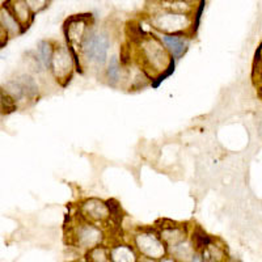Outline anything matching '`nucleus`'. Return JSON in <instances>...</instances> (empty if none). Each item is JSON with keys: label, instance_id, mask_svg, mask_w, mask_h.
Returning <instances> with one entry per match:
<instances>
[{"label": "nucleus", "instance_id": "1", "mask_svg": "<svg viewBox=\"0 0 262 262\" xmlns=\"http://www.w3.org/2000/svg\"><path fill=\"white\" fill-rule=\"evenodd\" d=\"M111 48V39L102 30H88L81 46V59L95 69H101L107 60V51Z\"/></svg>", "mask_w": 262, "mask_h": 262}, {"label": "nucleus", "instance_id": "2", "mask_svg": "<svg viewBox=\"0 0 262 262\" xmlns=\"http://www.w3.org/2000/svg\"><path fill=\"white\" fill-rule=\"evenodd\" d=\"M135 250L140 258L161 259L168 256V248L164 244L160 236L154 232H139L134 236Z\"/></svg>", "mask_w": 262, "mask_h": 262}, {"label": "nucleus", "instance_id": "3", "mask_svg": "<svg viewBox=\"0 0 262 262\" xmlns=\"http://www.w3.org/2000/svg\"><path fill=\"white\" fill-rule=\"evenodd\" d=\"M142 46H143V55L144 60L147 62V64L151 67V69L155 70H165V69H172L174 63L173 60L168 59V54L164 49V46L161 45L160 41L155 37H144L142 41H140Z\"/></svg>", "mask_w": 262, "mask_h": 262}, {"label": "nucleus", "instance_id": "4", "mask_svg": "<svg viewBox=\"0 0 262 262\" xmlns=\"http://www.w3.org/2000/svg\"><path fill=\"white\" fill-rule=\"evenodd\" d=\"M86 18L84 16H79V17H74L71 20H67L64 25V33L66 38H67V45H69L70 51L76 59V63L79 64V55L80 53L83 42L85 39L86 33Z\"/></svg>", "mask_w": 262, "mask_h": 262}, {"label": "nucleus", "instance_id": "5", "mask_svg": "<svg viewBox=\"0 0 262 262\" xmlns=\"http://www.w3.org/2000/svg\"><path fill=\"white\" fill-rule=\"evenodd\" d=\"M72 67H74V59H72L71 51L69 48L59 46L54 51V57L51 60V71L58 81L66 85L72 76Z\"/></svg>", "mask_w": 262, "mask_h": 262}, {"label": "nucleus", "instance_id": "6", "mask_svg": "<svg viewBox=\"0 0 262 262\" xmlns=\"http://www.w3.org/2000/svg\"><path fill=\"white\" fill-rule=\"evenodd\" d=\"M74 245L81 250L93 249V248L102 245L104 235H102L101 229L97 228L92 224H80L74 229Z\"/></svg>", "mask_w": 262, "mask_h": 262}, {"label": "nucleus", "instance_id": "7", "mask_svg": "<svg viewBox=\"0 0 262 262\" xmlns=\"http://www.w3.org/2000/svg\"><path fill=\"white\" fill-rule=\"evenodd\" d=\"M152 25L156 28V29H160L163 32H165L164 34H174V33H179L185 30L186 28H189L190 25V18L189 16L185 13H160V15H155L151 18Z\"/></svg>", "mask_w": 262, "mask_h": 262}, {"label": "nucleus", "instance_id": "8", "mask_svg": "<svg viewBox=\"0 0 262 262\" xmlns=\"http://www.w3.org/2000/svg\"><path fill=\"white\" fill-rule=\"evenodd\" d=\"M160 41L174 59H179L189 48V39L181 34H161Z\"/></svg>", "mask_w": 262, "mask_h": 262}, {"label": "nucleus", "instance_id": "9", "mask_svg": "<svg viewBox=\"0 0 262 262\" xmlns=\"http://www.w3.org/2000/svg\"><path fill=\"white\" fill-rule=\"evenodd\" d=\"M81 210H83L84 216H86L91 221L102 222L106 221L107 217L111 216L106 203L98 200H90L84 202V205L81 206Z\"/></svg>", "mask_w": 262, "mask_h": 262}, {"label": "nucleus", "instance_id": "10", "mask_svg": "<svg viewBox=\"0 0 262 262\" xmlns=\"http://www.w3.org/2000/svg\"><path fill=\"white\" fill-rule=\"evenodd\" d=\"M140 257L131 245L118 244L111 248V262H139Z\"/></svg>", "mask_w": 262, "mask_h": 262}, {"label": "nucleus", "instance_id": "11", "mask_svg": "<svg viewBox=\"0 0 262 262\" xmlns=\"http://www.w3.org/2000/svg\"><path fill=\"white\" fill-rule=\"evenodd\" d=\"M159 236H160L164 244L167 245V248H172L186 240V231L179 226L164 227Z\"/></svg>", "mask_w": 262, "mask_h": 262}, {"label": "nucleus", "instance_id": "12", "mask_svg": "<svg viewBox=\"0 0 262 262\" xmlns=\"http://www.w3.org/2000/svg\"><path fill=\"white\" fill-rule=\"evenodd\" d=\"M194 253H195V249H194L191 242H188V240L172 248H168V256L173 257L177 262H190Z\"/></svg>", "mask_w": 262, "mask_h": 262}, {"label": "nucleus", "instance_id": "13", "mask_svg": "<svg viewBox=\"0 0 262 262\" xmlns=\"http://www.w3.org/2000/svg\"><path fill=\"white\" fill-rule=\"evenodd\" d=\"M0 25L4 28V30L8 34H13V36L21 32H24V30L21 29V25L17 21V18L15 17V15L6 6L0 9Z\"/></svg>", "mask_w": 262, "mask_h": 262}, {"label": "nucleus", "instance_id": "14", "mask_svg": "<svg viewBox=\"0 0 262 262\" xmlns=\"http://www.w3.org/2000/svg\"><path fill=\"white\" fill-rule=\"evenodd\" d=\"M54 51H55V49L53 48L51 42L49 41H41L37 46V58H38L39 63L45 70H49L51 67Z\"/></svg>", "mask_w": 262, "mask_h": 262}, {"label": "nucleus", "instance_id": "15", "mask_svg": "<svg viewBox=\"0 0 262 262\" xmlns=\"http://www.w3.org/2000/svg\"><path fill=\"white\" fill-rule=\"evenodd\" d=\"M106 79L111 85H117L122 79V67L117 55H113L107 60L106 66Z\"/></svg>", "mask_w": 262, "mask_h": 262}, {"label": "nucleus", "instance_id": "16", "mask_svg": "<svg viewBox=\"0 0 262 262\" xmlns=\"http://www.w3.org/2000/svg\"><path fill=\"white\" fill-rule=\"evenodd\" d=\"M86 262H111V248L98 245L85 253Z\"/></svg>", "mask_w": 262, "mask_h": 262}, {"label": "nucleus", "instance_id": "17", "mask_svg": "<svg viewBox=\"0 0 262 262\" xmlns=\"http://www.w3.org/2000/svg\"><path fill=\"white\" fill-rule=\"evenodd\" d=\"M200 253L205 262H223L224 259V250L212 242L205 249L201 250Z\"/></svg>", "mask_w": 262, "mask_h": 262}, {"label": "nucleus", "instance_id": "18", "mask_svg": "<svg viewBox=\"0 0 262 262\" xmlns=\"http://www.w3.org/2000/svg\"><path fill=\"white\" fill-rule=\"evenodd\" d=\"M13 15H15V17L17 18V21L21 24H29L30 21H32L33 18V13L32 11L29 9V7H28L27 2H15L13 3Z\"/></svg>", "mask_w": 262, "mask_h": 262}, {"label": "nucleus", "instance_id": "19", "mask_svg": "<svg viewBox=\"0 0 262 262\" xmlns=\"http://www.w3.org/2000/svg\"><path fill=\"white\" fill-rule=\"evenodd\" d=\"M210 243H211V238H210V236L207 235V233H206L202 228L196 227V228L194 229L193 236H191V244H193L195 252H201L202 249H205V248L207 247Z\"/></svg>", "mask_w": 262, "mask_h": 262}, {"label": "nucleus", "instance_id": "20", "mask_svg": "<svg viewBox=\"0 0 262 262\" xmlns=\"http://www.w3.org/2000/svg\"><path fill=\"white\" fill-rule=\"evenodd\" d=\"M15 100H13L3 88H0V113L2 114H11L16 111Z\"/></svg>", "mask_w": 262, "mask_h": 262}, {"label": "nucleus", "instance_id": "21", "mask_svg": "<svg viewBox=\"0 0 262 262\" xmlns=\"http://www.w3.org/2000/svg\"><path fill=\"white\" fill-rule=\"evenodd\" d=\"M21 83L23 88H24L25 93H27L28 97H34L38 92V86H37V83L34 81V79L29 75H21L20 78L17 79Z\"/></svg>", "mask_w": 262, "mask_h": 262}, {"label": "nucleus", "instance_id": "22", "mask_svg": "<svg viewBox=\"0 0 262 262\" xmlns=\"http://www.w3.org/2000/svg\"><path fill=\"white\" fill-rule=\"evenodd\" d=\"M106 205H107V209H109V214H111L112 219L116 222L121 221L122 215H121V207H119L118 203H117L116 201L111 200V201H107Z\"/></svg>", "mask_w": 262, "mask_h": 262}, {"label": "nucleus", "instance_id": "23", "mask_svg": "<svg viewBox=\"0 0 262 262\" xmlns=\"http://www.w3.org/2000/svg\"><path fill=\"white\" fill-rule=\"evenodd\" d=\"M27 4L30 11H32V13H36L42 11V9H45L48 7L49 2H32V0H28Z\"/></svg>", "mask_w": 262, "mask_h": 262}, {"label": "nucleus", "instance_id": "24", "mask_svg": "<svg viewBox=\"0 0 262 262\" xmlns=\"http://www.w3.org/2000/svg\"><path fill=\"white\" fill-rule=\"evenodd\" d=\"M159 262H177V261L174 258H173V257L165 256V257H163V258H161V259H159Z\"/></svg>", "mask_w": 262, "mask_h": 262}, {"label": "nucleus", "instance_id": "25", "mask_svg": "<svg viewBox=\"0 0 262 262\" xmlns=\"http://www.w3.org/2000/svg\"><path fill=\"white\" fill-rule=\"evenodd\" d=\"M256 60H259V62H262V46L258 49V51H257Z\"/></svg>", "mask_w": 262, "mask_h": 262}, {"label": "nucleus", "instance_id": "26", "mask_svg": "<svg viewBox=\"0 0 262 262\" xmlns=\"http://www.w3.org/2000/svg\"><path fill=\"white\" fill-rule=\"evenodd\" d=\"M139 262H159L156 259H149V258H140Z\"/></svg>", "mask_w": 262, "mask_h": 262}, {"label": "nucleus", "instance_id": "27", "mask_svg": "<svg viewBox=\"0 0 262 262\" xmlns=\"http://www.w3.org/2000/svg\"><path fill=\"white\" fill-rule=\"evenodd\" d=\"M85 262H86V261H85Z\"/></svg>", "mask_w": 262, "mask_h": 262}]
</instances>
